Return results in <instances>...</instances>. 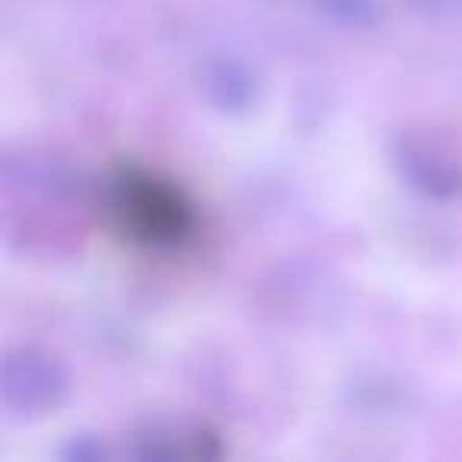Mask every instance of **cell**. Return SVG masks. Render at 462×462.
Here are the masks:
<instances>
[{
  "instance_id": "1",
  "label": "cell",
  "mask_w": 462,
  "mask_h": 462,
  "mask_svg": "<svg viewBox=\"0 0 462 462\" xmlns=\"http://www.w3.org/2000/svg\"><path fill=\"white\" fill-rule=\"evenodd\" d=\"M115 212L130 238L152 247H174L190 235V209L174 187L152 174L124 171L115 180Z\"/></svg>"
}]
</instances>
